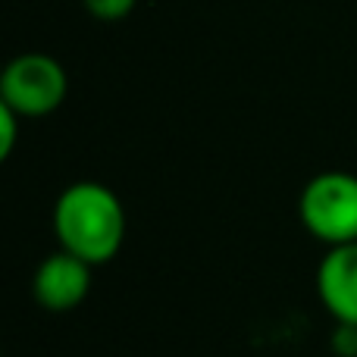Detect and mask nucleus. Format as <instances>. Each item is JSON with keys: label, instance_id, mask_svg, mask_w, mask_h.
<instances>
[{"label": "nucleus", "instance_id": "nucleus-1", "mask_svg": "<svg viewBox=\"0 0 357 357\" xmlns=\"http://www.w3.org/2000/svg\"><path fill=\"white\" fill-rule=\"evenodd\" d=\"M54 232L63 251L91 266L110 264L126 241V207L100 182H73L54 207Z\"/></svg>", "mask_w": 357, "mask_h": 357}, {"label": "nucleus", "instance_id": "nucleus-2", "mask_svg": "<svg viewBox=\"0 0 357 357\" xmlns=\"http://www.w3.org/2000/svg\"><path fill=\"white\" fill-rule=\"evenodd\" d=\"M298 216L304 229L326 248L357 241V176L329 169L301 188Z\"/></svg>", "mask_w": 357, "mask_h": 357}, {"label": "nucleus", "instance_id": "nucleus-3", "mask_svg": "<svg viewBox=\"0 0 357 357\" xmlns=\"http://www.w3.org/2000/svg\"><path fill=\"white\" fill-rule=\"evenodd\" d=\"M66 69L47 54H19L0 75V104L22 119H41L66 100Z\"/></svg>", "mask_w": 357, "mask_h": 357}, {"label": "nucleus", "instance_id": "nucleus-4", "mask_svg": "<svg viewBox=\"0 0 357 357\" xmlns=\"http://www.w3.org/2000/svg\"><path fill=\"white\" fill-rule=\"evenodd\" d=\"M91 270L94 266L88 260L75 257L69 251H54L38 264L35 270V282H31V291H35V301L41 304L50 314H66V310H75L82 301L88 298V289H91Z\"/></svg>", "mask_w": 357, "mask_h": 357}, {"label": "nucleus", "instance_id": "nucleus-5", "mask_svg": "<svg viewBox=\"0 0 357 357\" xmlns=\"http://www.w3.org/2000/svg\"><path fill=\"white\" fill-rule=\"evenodd\" d=\"M317 295L339 326H357V241L326 251L317 266Z\"/></svg>", "mask_w": 357, "mask_h": 357}, {"label": "nucleus", "instance_id": "nucleus-6", "mask_svg": "<svg viewBox=\"0 0 357 357\" xmlns=\"http://www.w3.org/2000/svg\"><path fill=\"white\" fill-rule=\"evenodd\" d=\"M82 3L98 22H119L135 10L138 0H82Z\"/></svg>", "mask_w": 357, "mask_h": 357}, {"label": "nucleus", "instance_id": "nucleus-7", "mask_svg": "<svg viewBox=\"0 0 357 357\" xmlns=\"http://www.w3.org/2000/svg\"><path fill=\"white\" fill-rule=\"evenodd\" d=\"M19 123H22V116L16 110H10L6 104H0V160H6L13 154V148H16Z\"/></svg>", "mask_w": 357, "mask_h": 357}]
</instances>
